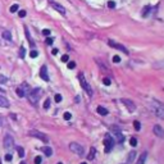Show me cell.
Returning a JSON list of instances; mask_svg holds the SVG:
<instances>
[{
    "label": "cell",
    "instance_id": "obj_1",
    "mask_svg": "<svg viewBox=\"0 0 164 164\" xmlns=\"http://www.w3.org/2000/svg\"><path fill=\"white\" fill-rule=\"evenodd\" d=\"M42 95V90L41 88H33V90H29V92L27 94V98L29 100V103L36 105V103L39 101V99L41 98Z\"/></svg>",
    "mask_w": 164,
    "mask_h": 164
},
{
    "label": "cell",
    "instance_id": "obj_2",
    "mask_svg": "<svg viewBox=\"0 0 164 164\" xmlns=\"http://www.w3.org/2000/svg\"><path fill=\"white\" fill-rule=\"evenodd\" d=\"M151 109H153L154 114L156 117L164 119V105H163L162 103L156 101V100H153V103H151Z\"/></svg>",
    "mask_w": 164,
    "mask_h": 164
},
{
    "label": "cell",
    "instance_id": "obj_3",
    "mask_svg": "<svg viewBox=\"0 0 164 164\" xmlns=\"http://www.w3.org/2000/svg\"><path fill=\"white\" fill-rule=\"evenodd\" d=\"M78 80H80L81 87H82V88H83V90L87 92V95H88V96H92L94 91H92L91 86L87 83V81H86V78H85V76H83V73H80V74H78Z\"/></svg>",
    "mask_w": 164,
    "mask_h": 164
},
{
    "label": "cell",
    "instance_id": "obj_4",
    "mask_svg": "<svg viewBox=\"0 0 164 164\" xmlns=\"http://www.w3.org/2000/svg\"><path fill=\"white\" fill-rule=\"evenodd\" d=\"M69 149H71V151L74 153L76 155L78 156H82V155H85V149L82 145L77 144V142H71L69 144Z\"/></svg>",
    "mask_w": 164,
    "mask_h": 164
},
{
    "label": "cell",
    "instance_id": "obj_5",
    "mask_svg": "<svg viewBox=\"0 0 164 164\" xmlns=\"http://www.w3.org/2000/svg\"><path fill=\"white\" fill-rule=\"evenodd\" d=\"M111 133H113V136L117 138V142L118 144H123V141H124V136L122 135V132L121 130H119V127H117V126H113V127L110 128Z\"/></svg>",
    "mask_w": 164,
    "mask_h": 164
},
{
    "label": "cell",
    "instance_id": "obj_6",
    "mask_svg": "<svg viewBox=\"0 0 164 164\" xmlns=\"http://www.w3.org/2000/svg\"><path fill=\"white\" fill-rule=\"evenodd\" d=\"M108 45L110 46V48H114V49H117V50H121V51H123L124 54H130L128 53V49L126 48V46H123L122 44H118V42H115V41H113V40H109L108 41Z\"/></svg>",
    "mask_w": 164,
    "mask_h": 164
},
{
    "label": "cell",
    "instance_id": "obj_7",
    "mask_svg": "<svg viewBox=\"0 0 164 164\" xmlns=\"http://www.w3.org/2000/svg\"><path fill=\"white\" fill-rule=\"evenodd\" d=\"M29 136L39 138V140H41V141H42V142H48V141H49V138H48V136H46V135H44L42 132H40V131H36V130L29 131Z\"/></svg>",
    "mask_w": 164,
    "mask_h": 164
},
{
    "label": "cell",
    "instance_id": "obj_8",
    "mask_svg": "<svg viewBox=\"0 0 164 164\" xmlns=\"http://www.w3.org/2000/svg\"><path fill=\"white\" fill-rule=\"evenodd\" d=\"M121 101H122L123 105L128 109V111H131V113H132V111H135L136 105H135V103H133L132 100H128V99H122Z\"/></svg>",
    "mask_w": 164,
    "mask_h": 164
},
{
    "label": "cell",
    "instance_id": "obj_9",
    "mask_svg": "<svg viewBox=\"0 0 164 164\" xmlns=\"http://www.w3.org/2000/svg\"><path fill=\"white\" fill-rule=\"evenodd\" d=\"M50 5L53 6V8L56 10V12H59L62 14V16H65V8L63 5H60V4H58V3H55V1H53V0H50Z\"/></svg>",
    "mask_w": 164,
    "mask_h": 164
},
{
    "label": "cell",
    "instance_id": "obj_10",
    "mask_svg": "<svg viewBox=\"0 0 164 164\" xmlns=\"http://www.w3.org/2000/svg\"><path fill=\"white\" fill-rule=\"evenodd\" d=\"M113 144H114L113 138H111L110 136H107L105 140H104V145H105V153H109L111 149H113Z\"/></svg>",
    "mask_w": 164,
    "mask_h": 164
},
{
    "label": "cell",
    "instance_id": "obj_11",
    "mask_svg": "<svg viewBox=\"0 0 164 164\" xmlns=\"http://www.w3.org/2000/svg\"><path fill=\"white\" fill-rule=\"evenodd\" d=\"M13 145H14V140H13V137H12L10 135H6V136L4 137V146H5L6 149H12Z\"/></svg>",
    "mask_w": 164,
    "mask_h": 164
},
{
    "label": "cell",
    "instance_id": "obj_12",
    "mask_svg": "<svg viewBox=\"0 0 164 164\" xmlns=\"http://www.w3.org/2000/svg\"><path fill=\"white\" fill-rule=\"evenodd\" d=\"M153 131H154V135H156L158 137H160V138L164 137V130L162 128V126L155 124V126H154V128H153Z\"/></svg>",
    "mask_w": 164,
    "mask_h": 164
},
{
    "label": "cell",
    "instance_id": "obj_13",
    "mask_svg": "<svg viewBox=\"0 0 164 164\" xmlns=\"http://www.w3.org/2000/svg\"><path fill=\"white\" fill-rule=\"evenodd\" d=\"M40 77L44 80V81H49V74H48V68L46 65H42L41 69H40Z\"/></svg>",
    "mask_w": 164,
    "mask_h": 164
},
{
    "label": "cell",
    "instance_id": "obj_14",
    "mask_svg": "<svg viewBox=\"0 0 164 164\" xmlns=\"http://www.w3.org/2000/svg\"><path fill=\"white\" fill-rule=\"evenodd\" d=\"M0 107H3V108H8L9 107V101L6 100L4 96H0Z\"/></svg>",
    "mask_w": 164,
    "mask_h": 164
},
{
    "label": "cell",
    "instance_id": "obj_15",
    "mask_svg": "<svg viewBox=\"0 0 164 164\" xmlns=\"http://www.w3.org/2000/svg\"><path fill=\"white\" fill-rule=\"evenodd\" d=\"M146 156H147V153H146V151H145V153H142V154L140 155V158H138V160H137V163H136V164H145Z\"/></svg>",
    "mask_w": 164,
    "mask_h": 164
},
{
    "label": "cell",
    "instance_id": "obj_16",
    "mask_svg": "<svg viewBox=\"0 0 164 164\" xmlns=\"http://www.w3.org/2000/svg\"><path fill=\"white\" fill-rule=\"evenodd\" d=\"M41 150L44 151V154L46 156H51V154H53V150H51V147H49V146H44Z\"/></svg>",
    "mask_w": 164,
    "mask_h": 164
},
{
    "label": "cell",
    "instance_id": "obj_17",
    "mask_svg": "<svg viewBox=\"0 0 164 164\" xmlns=\"http://www.w3.org/2000/svg\"><path fill=\"white\" fill-rule=\"evenodd\" d=\"M98 113L100 114V115H108V109H105L104 107H98Z\"/></svg>",
    "mask_w": 164,
    "mask_h": 164
},
{
    "label": "cell",
    "instance_id": "obj_18",
    "mask_svg": "<svg viewBox=\"0 0 164 164\" xmlns=\"http://www.w3.org/2000/svg\"><path fill=\"white\" fill-rule=\"evenodd\" d=\"M1 36H3V39L8 40V41H12V33H10L9 31H4Z\"/></svg>",
    "mask_w": 164,
    "mask_h": 164
},
{
    "label": "cell",
    "instance_id": "obj_19",
    "mask_svg": "<svg viewBox=\"0 0 164 164\" xmlns=\"http://www.w3.org/2000/svg\"><path fill=\"white\" fill-rule=\"evenodd\" d=\"M149 12H150V5H146V6L142 8V13H141V16H142V17H147Z\"/></svg>",
    "mask_w": 164,
    "mask_h": 164
},
{
    "label": "cell",
    "instance_id": "obj_20",
    "mask_svg": "<svg viewBox=\"0 0 164 164\" xmlns=\"http://www.w3.org/2000/svg\"><path fill=\"white\" fill-rule=\"evenodd\" d=\"M95 153H96V150H95V147H91L90 149V154H88V160H92L94 158H95Z\"/></svg>",
    "mask_w": 164,
    "mask_h": 164
},
{
    "label": "cell",
    "instance_id": "obj_21",
    "mask_svg": "<svg viewBox=\"0 0 164 164\" xmlns=\"http://www.w3.org/2000/svg\"><path fill=\"white\" fill-rule=\"evenodd\" d=\"M130 145H131L132 147L137 146V138H136V137H131V138H130Z\"/></svg>",
    "mask_w": 164,
    "mask_h": 164
},
{
    "label": "cell",
    "instance_id": "obj_22",
    "mask_svg": "<svg viewBox=\"0 0 164 164\" xmlns=\"http://www.w3.org/2000/svg\"><path fill=\"white\" fill-rule=\"evenodd\" d=\"M128 155H130V156H128V163H132L133 159H135V156H136V153H135V151H131Z\"/></svg>",
    "mask_w": 164,
    "mask_h": 164
},
{
    "label": "cell",
    "instance_id": "obj_23",
    "mask_svg": "<svg viewBox=\"0 0 164 164\" xmlns=\"http://www.w3.org/2000/svg\"><path fill=\"white\" fill-rule=\"evenodd\" d=\"M17 151H18V155L21 156V158H23V156H25V150H23V147L18 146V147H17Z\"/></svg>",
    "mask_w": 164,
    "mask_h": 164
},
{
    "label": "cell",
    "instance_id": "obj_24",
    "mask_svg": "<svg viewBox=\"0 0 164 164\" xmlns=\"http://www.w3.org/2000/svg\"><path fill=\"white\" fill-rule=\"evenodd\" d=\"M16 91H17V95L19 96V98H23V96H25V94H26V92H25L23 90H22V88H21V87H18V88H17V90H16Z\"/></svg>",
    "mask_w": 164,
    "mask_h": 164
},
{
    "label": "cell",
    "instance_id": "obj_25",
    "mask_svg": "<svg viewBox=\"0 0 164 164\" xmlns=\"http://www.w3.org/2000/svg\"><path fill=\"white\" fill-rule=\"evenodd\" d=\"M25 31H26V36H27V39H28V41H29V45L33 46V41H32V39H31V36H29V33H28V29H27V28H25Z\"/></svg>",
    "mask_w": 164,
    "mask_h": 164
},
{
    "label": "cell",
    "instance_id": "obj_26",
    "mask_svg": "<svg viewBox=\"0 0 164 164\" xmlns=\"http://www.w3.org/2000/svg\"><path fill=\"white\" fill-rule=\"evenodd\" d=\"M133 127H135L136 131H140V128H141V123H140L138 121H135V122H133Z\"/></svg>",
    "mask_w": 164,
    "mask_h": 164
},
{
    "label": "cell",
    "instance_id": "obj_27",
    "mask_svg": "<svg viewBox=\"0 0 164 164\" xmlns=\"http://www.w3.org/2000/svg\"><path fill=\"white\" fill-rule=\"evenodd\" d=\"M63 118L65 119V121H69V119L72 118V114L69 113V111H65V113H64V115H63Z\"/></svg>",
    "mask_w": 164,
    "mask_h": 164
},
{
    "label": "cell",
    "instance_id": "obj_28",
    "mask_svg": "<svg viewBox=\"0 0 164 164\" xmlns=\"http://www.w3.org/2000/svg\"><path fill=\"white\" fill-rule=\"evenodd\" d=\"M18 10V4H13L12 6H10V12L12 13H16Z\"/></svg>",
    "mask_w": 164,
    "mask_h": 164
},
{
    "label": "cell",
    "instance_id": "obj_29",
    "mask_svg": "<svg viewBox=\"0 0 164 164\" xmlns=\"http://www.w3.org/2000/svg\"><path fill=\"white\" fill-rule=\"evenodd\" d=\"M54 100H55L56 103H60V101H62V95H60V94H56V95L54 96Z\"/></svg>",
    "mask_w": 164,
    "mask_h": 164
},
{
    "label": "cell",
    "instance_id": "obj_30",
    "mask_svg": "<svg viewBox=\"0 0 164 164\" xmlns=\"http://www.w3.org/2000/svg\"><path fill=\"white\" fill-rule=\"evenodd\" d=\"M103 83L105 85V86H109V85L111 83V81H110L109 78H107V77H105V78H103Z\"/></svg>",
    "mask_w": 164,
    "mask_h": 164
},
{
    "label": "cell",
    "instance_id": "obj_31",
    "mask_svg": "<svg viewBox=\"0 0 164 164\" xmlns=\"http://www.w3.org/2000/svg\"><path fill=\"white\" fill-rule=\"evenodd\" d=\"M37 55H39L37 50H31V53H29V56H31V58H36Z\"/></svg>",
    "mask_w": 164,
    "mask_h": 164
},
{
    "label": "cell",
    "instance_id": "obj_32",
    "mask_svg": "<svg viewBox=\"0 0 164 164\" xmlns=\"http://www.w3.org/2000/svg\"><path fill=\"white\" fill-rule=\"evenodd\" d=\"M49 107H50V99H46L45 103H44V108H45V109H49Z\"/></svg>",
    "mask_w": 164,
    "mask_h": 164
},
{
    "label": "cell",
    "instance_id": "obj_33",
    "mask_svg": "<svg viewBox=\"0 0 164 164\" xmlns=\"http://www.w3.org/2000/svg\"><path fill=\"white\" fill-rule=\"evenodd\" d=\"M26 14H27V12H26V10H19V12H18V16H19L21 18L26 17Z\"/></svg>",
    "mask_w": 164,
    "mask_h": 164
},
{
    "label": "cell",
    "instance_id": "obj_34",
    "mask_svg": "<svg viewBox=\"0 0 164 164\" xmlns=\"http://www.w3.org/2000/svg\"><path fill=\"white\" fill-rule=\"evenodd\" d=\"M121 62V58H119V55H114L113 56V63H119Z\"/></svg>",
    "mask_w": 164,
    "mask_h": 164
},
{
    "label": "cell",
    "instance_id": "obj_35",
    "mask_svg": "<svg viewBox=\"0 0 164 164\" xmlns=\"http://www.w3.org/2000/svg\"><path fill=\"white\" fill-rule=\"evenodd\" d=\"M74 67H76V63H74V62H68V68L69 69H73Z\"/></svg>",
    "mask_w": 164,
    "mask_h": 164
},
{
    "label": "cell",
    "instance_id": "obj_36",
    "mask_svg": "<svg viewBox=\"0 0 164 164\" xmlns=\"http://www.w3.org/2000/svg\"><path fill=\"white\" fill-rule=\"evenodd\" d=\"M68 60H69V56H68V55H67V54L62 56V62H64V63H67V62H68Z\"/></svg>",
    "mask_w": 164,
    "mask_h": 164
},
{
    "label": "cell",
    "instance_id": "obj_37",
    "mask_svg": "<svg viewBox=\"0 0 164 164\" xmlns=\"http://www.w3.org/2000/svg\"><path fill=\"white\" fill-rule=\"evenodd\" d=\"M35 164H41V156H36L35 158Z\"/></svg>",
    "mask_w": 164,
    "mask_h": 164
},
{
    "label": "cell",
    "instance_id": "obj_38",
    "mask_svg": "<svg viewBox=\"0 0 164 164\" xmlns=\"http://www.w3.org/2000/svg\"><path fill=\"white\" fill-rule=\"evenodd\" d=\"M19 55H21V58H23V56H25V48H23V46H22L21 50H19Z\"/></svg>",
    "mask_w": 164,
    "mask_h": 164
},
{
    "label": "cell",
    "instance_id": "obj_39",
    "mask_svg": "<svg viewBox=\"0 0 164 164\" xmlns=\"http://www.w3.org/2000/svg\"><path fill=\"white\" fill-rule=\"evenodd\" d=\"M42 33L45 35V36H49L50 35V29H48V28H45V29H42Z\"/></svg>",
    "mask_w": 164,
    "mask_h": 164
},
{
    "label": "cell",
    "instance_id": "obj_40",
    "mask_svg": "<svg viewBox=\"0 0 164 164\" xmlns=\"http://www.w3.org/2000/svg\"><path fill=\"white\" fill-rule=\"evenodd\" d=\"M5 160H6V162H10V160H12V154H6V155H5Z\"/></svg>",
    "mask_w": 164,
    "mask_h": 164
},
{
    "label": "cell",
    "instance_id": "obj_41",
    "mask_svg": "<svg viewBox=\"0 0 164 164\" xmlns=\"http://www.w3.org/2000/svg\"><path fill=\"white\" fill-rule=\"evenodd\" d=\"M45 42L48 44V45H51V44H53V39H51V37H48Z\"/></svg>",
    "mask_w": 164,
    "mask_h": 164
},
{
    "label": "cell",
    "instance_id": "obj_42",
    "mask_svg": "<svg viewBox=\"0 0 164 164\" xmlns=\"http://www.w3.org/2000/svg\"><path fill=\"white\" fill-rule=\"evenodd\" d=\"M108 6H109V8H114V6H115V3H114V1H108Z\"/></svg>",
    "mask_w": 164,
    "mask_h": 164
},
{
    "label": "cell",
    "instance_id": "obj_43",
    "mask_svg": "<svg viewBox=\"0 0 164 164\" xmlns=\"http://www.w3.org/2000/svg\"><path fill=\"white\" fill-rule=\"evenodd\" d=\"M5 81H6V78L4 76H0V82H5Z\"/></svg>",
    "mask_w": 164,
    "mask_h": 164
},
{
    "label": "cell",
    "instance_id": "obj_44",
    "mask_svg": "<svg viewBox=\"0 0 164 164\" xmlns=\"http://www.w3.org/2000/svg\"><path fill=\"white\" fill-rule=\"evenodd\" d=\"M53 54H54V55L58 54V49H53Z\"/></svg>",
    "mask_w": 164,
    "mask_h": 164
},
{
    "label": "cell",
    "instance_id": "obj_45",
    "mask_svg": "<svg viewBox=\"0 0 164 164\" xmlns=\"http://www.w3.org/2000/svg\"><path fill=\"white\" fill-rule=\"evenodd\" d=\"M21 164H26V163H23V162H22V163H21Z\"/></svg>",
    "mask_w": 164,
    "mask_h": 164
},
{
    "label": "cell",
    "instance_id": "obj_46",
    "mask_svg": "<svg viewBox=\"0 0 164 164\" xmlns=\"http://www.w3.org/2000/svg\"><path fill=\"white\" fill-rule=\"evenodd\" d=\"M81 164H87V163H81Z\"/></svg>",
    "mask_w": 164,
    "mask_h": 164
},
{
    "label": "cell",
    "instance_id": "obj_47",
    "mask_svg": "<svg viewBox=\"0 0 164 164\" xmlns=\"http://www.w3.org/2000/svg\"><path fill=\"white\" fill-rule=\"evenodd\" d=\"M0 164H3V163H1V160H0Z\"/></svg>",
    "mask_w": 164,
    "mask_h": 164
},
{
    "label": "cell",
    "instance_id": "obj_48",
    "mask_svg": "<svg viewBox=\"0 0 164 164\" xmlns=\"http://www.w3.org/2000/svg\"><path fill=\"white\" fill-rule=\"evenodd\" d=\"M0 124H1V121H0Z\"/></svg>",
    "mask_w": 164,
    "mask_h": 164
},
{
    "label": "cell",
    "instance_id": "obj_49",
    "mask_svg": "<svg viewBox=\"0 0 164 164\" xmlns=\"http://www.w3.org/2000/svg\"><path fill=\"white\" fill-rule=\"evenodd\" d=\"M58 164H62V163H58Z\"/></svg>",
    "mask_w": 164,
    "mask_h": 164
}]
</instances>
